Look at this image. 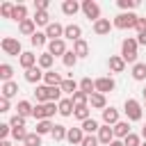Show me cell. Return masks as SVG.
Masks as SVG:
<instances>
[{
    "label": "cell",
    "instance_id": "6da1fadb",
    "mask_svg": "<svg viewBox=\"0 0 146 146\" xmlns=\"http://www.w3.org/2000/svg\"><path fill=\"white\" fill-rule=\"evenodd\" d=\"M137 48H139V43H137L135 36L123 39V43H121V57H123L125 64H132V66L137 64Z\"/></svg>",
    "mask_w": 146,
    "mask_h": 146
},
{
    "label": "cell",
    "instance_id": "7a4b0ae2",
    "mask_svg": "<svg viewBox=\"0 0 146 146\" xmlns=\"http://www.w3.org/2000/svg\"><path fill=\"white\" fill-rule=\"evenodd\" d=\"M137 21H139V16H137L135 11H121L119 16H114L112 25H114L116 30H130V27L137 25Z\"/></svg>",
    "mask_w": 146,
    "mask_h": 146
},
{
    "label": "cell",
    "instance_id": "3957f363",
    "mask_svg": "<svg viewBox=\"0 0 146 146\" xmlns=\"http://www.w3.org/2000/svg\"><path fill=\"white\" fill-rule=\"evenodd\" d=\"M55 112H59V107L55 105V103H43V105H34V112H32V116L36 119V121H48L50 116H55Z\"/></svg>",
    "mask_w": 146,
    "mask_h": 146
},
{
    "label": "cell",
    "instance_id": "277c9868",
    "mask_svg": "<svg viewBox=\"0 0 146 146\" xmlns=\"http://www.w3.org/2000/svg\"><path fill=\"white\" fill-rule=\"evenodd\" d=\"M123 112H125L128 121H141V116H144L141 103H139V100H135V98H128V100H125V105H123Z\"/></svg>",
    "mask_w": 146,
    "mask_h": 146
},
{
    "label": "cell",
    "instance_id": "5b68a950",
    "mask_svg": "<svg viewBox=\"0 0 146 146\" xmlns=\"http://www.w3.org/2000/svg\"><path fill=\"white\" fill-rule=\"evenodd\" d=\"M0 48H2V52H5V55H11V57H21V55H23L21 41H18V39H14V36H5V39L0 41Z\"/></svg>",
    "mask_w": 146,
    "mask_h": 146
},
{
    "label": "cell",
    "instance_id": "8992f818",
    "mask_svg": "<svg viewBox=\"0 0 146 146\" xmlns=\"http://www.w3.org/2000/svg\"><path fill=\"white\" fill-rule=\"evenodd\" d=\"M82 14L89 18V21H100V7H98V2H94V0H84L82 2Z\"/></svg>",
    "mask_w": 146,
    "mask_h": 146
},
{
    "label": "cell",
    "instance_id": "52a82bcc",
    "mask_svg": "<svg viewBox=\"0 0 146 146\" xmlns=\"http://www.w3.org/2000/svg\"><path fill=\"white\" fill-rule=\"evenodd\" d=\"M48 52L52 57H64L68 50H66V41L64 39H57V41H48Z\"/></svg>",
    "mask_w": 146,
    "mask_h": 146
},
{
    "label": "cell",
    "instance_id": "ba28073f",
    "mask_svg": "<svg viewBox=\"0 0 146 146\" xmlns=\"http://www.w3.org/2000/svg\"><path fill=\"white\" fill-rule=\"evenodd\" d=\"M96 137H98V141H100V144H105V146H110V144L116 139V137H114V128H112V125H105V123L100 125V130H98V135H96Z\"/></svg>",
    "mask_w": 146,
    "mask_h": 146
},
{
    "label": "cell",
    "instance_id": "9c48e42d",
    "mask_svg": "<svg viewBox=\"0 0 146 146\" xmlns=\"http://www.w3.org/2000/svg\"><path fill=\"white\" fill-rule=\"evenodd\" d=\"M64 25L62 23H50L48 27H46V36L50 39V41H57V39H64Z\"/></svg>",
    "mask_w": 146,
    "mask_h": 146
},
{
    "label": "cell",
    "instance_id": "30bf717a",
    "mask_svg": "<svg viewBox=\"0 0 146 146\" xmlns=\"http://www.w3.org/2000/svg\"><path fill=\"white\" fill-rule=\"evenodd\" d=\"M18 64L25 68V71H30V68H34L36 64H39V57L34 55V52H30V50H25L21 57H18Z\"/></svg>",
    "mask_w": 146,
    "mask_h": 146
},
{
    "label": "cell",
    "instance_id": "8fae6325",
    "mask_svg": "<svg viewBox=\"0 0 146 146\" xmlns=\"http://www.w3.org/2000/svg\"><path fill=\"white\" fill-rule=\"evenodd\" d=\"M43 75H46V71H43V68H41L39 64H36L34 68H30V71H25V80H27L30 84H36V87H39V82L43 80Z\"/></svg>",
    "mask_w": 146,
    "mask_h": 146
},
{
    "label": "cell",
    "instance_id": "7c38bea8",
    "mask_svg": "<svg viewBox=\"0 0 146 146\" xmlns=\"http://www.w3.org/2000/svg\"><path fill=\"white\" fill-rule=\"evenodd\" d=\"M94 82H96V91H98V94L114 91V87H116V82H114L112 78H107V75H103V78H98V80H94Z\"/></svg>",
    "mask_w": 146,
    "mask_h": 146
},
{
    "label": "cell",
    "instance_id": "4fadbf2b",
    "mask_svg": "<svg viewBox=\"0 0 146 146\" xmlns=\"http://www.w3.org/2000/svg\"><path fill=\"white\" fill-rule=\"evenodd\" d=\"M107 66H110V71H112V73H123V71H125V62H123V57H121V55H110Z\"/></svg>",
    "mask_w": 146,
    "mask_h": 146
},
{
    "label": "cell",
    "instance_id": "5bb4252c",
    "mask_svg": "<svg viewBox=\"0 0 146 146\" xmlns=\"http://www.w3.org/2000/svg\"><path fill=\"white\" fill-rule=\"evenodd\" d=\"M121 119H119V110L116 107H105L103 110V123L105 125H116Z\"/></svg>",
    "mask_w": 146,
    "mask_h": 146
},
{
    "label": "cell",
    "instance_id": "9a60e30c",
    "mask_svg": "<svg viewBox=\"0 0 146 146\" xmlns=\"http://www.w3.org/2000/svg\"><path fill=\"white\" fill-rule=\"evenodd\" d=\"M18 32L25 34V36H34V34H36V23H34V18H25L23 23H18Z\"/></svg>",
    "mask_w": 146,
    "mask_h": 146
},
{
    "label": "cell",
    "instance_id": "2e32d148",
    "mask_svg": "<svg viewBox=\"0 0 146 146\" xmlns=\"http://www.w3.org/2000/svg\"><path fill=\"white\" fill-rule=\"evenodd\" d=\"M64 39H71L73 43H75V41H80V39H82V27H80V25H75V23L66 25V30H64Z\"/></svg>",
    "mask_w": 146,
    "mask_h": 146
},
{
    "label": "cell",
    "instance_id": "e0dca14e",
    "mask_svg": "<svg viewBox=\"0 0 146 146\" xmlns=\"http://www.w3.org/2000/svg\"><path fill=\"white\" fill-rule=\"evenodd\" d=\"M114 25L110 23V18H100V21H96L94 23V32L98 34V36H105V34H110V30H112Z\"/></svg>",
    "mask_w": 146,
    "mask_h": 146
},
{
    "label": "cell",
    "instance_id": "ac0fdd59",
    "mask_svg": "<svg viewBox=\"0 0 146 146\" xmlns=\"http://www.w3.org/2000/svg\"><path fill=\"white\" fill-rule=\"evenodd\" d=\"M62 82H64V78H62L57 71H46L43 84H48V87H62Z\"/></svg>",
    "mask_w": 146,
    "mask_h": 146
},
{
    "label": "cell",
    "instance_id": "d6986e66",
    "mask_svg": "<svg viewBox=\"0 0 146 146\" xmlns=\"http://www.w3.org/2000/svg\"><path fill=\"white\" fill-rule=\"evenodd\" d=\"M112 128H114V137H116V139H121V141L130 135V121H119V123H116V125H112Z\"/></svg>",
    "mask_w": 146,
    "mask_h": 146
},
{
    "label": "cell",
    "instance_id": "ffe728a7",
    "mask_svg": "<svg viewBox=\"0 0 146 146\" xmlns=\"http://www.w3.org/2000/svg\"><path fill=\"white\" fill-rule=\"evenodd\" d=\"M87 135H84V130L82 128H68V135H66V141L68 144H82V139H84Z\"/></svg>",
    "mask_w": 146,
    "mask_h": 146
},
{
    "label": "cell",
    "instance_id": "44dd1931",
    "mask_svg": "<svg viewBox=\"0 0 146 146\" xmlns=\"http://www.w3.org/2000/svg\"><path fill=\"white\" fill-rule=\"evenodd\" d=\"M80 9H82V5L75 2V0H64V2H62V11H64L66 16H75Z\"/></svg>",
    "mask_w": 146,
    "mask_h": 146
},
{
    "label": "cell",
    "instance_id": "7402d4cb",
    "mask_svg": "<svg viewBox=\"0 0 146 146\" xmlns=\"http://www.w3.org/2000/svg\"><path fill=\"white\" fill-rule=\"evenodd\" d=\"M0 91H2V98H14L16 94H18V84L11 80V82H2V87H0Z\"/></svg>",
    "mask_w": 146,
    "mask_h": 146
},
{
    "label": "cell",
    "instance_id": "603a6c76",
    "mask_svg": "<svg viewBox=\"0 0 146 146\" xmlns=\"http://www.w3.org/2000/svg\"><path fill=\"white\" fill-rule=\"evenodd\" d=\"M89 105L94 107V110H105L107 107V100H105V94H91L89 96Z\"/></svg>",
    "mask_w": 146,
    "mask_h": 146
},
{
    "label": "cell",
    "instance_id": "cb8c5ba5",
    "mask_svg": "<svg viewBox=\"0 0 146 146\" xmlns=\"http://www.w3.org/2000/svg\"><path fill=\"white\" fill-rule=\"evenodd\" d=\"M57 107H59V114H62V116H71V114L75 112V105H73L71 98H62V100L57 103Z\"/></svg>",
    "mask_w": 146,
    "mask_h": 146
},
{
    "label": "cell",
    "instance_id": "d4e9b609",
    "mask_svg": "<svg viewBox=\"0 0 146 146\" xmlns=\"http://www.w3.org/2000/svg\"><path fill=\"white\" fill-rule=\"evenodd\" d=\"M73 52L78 55V59H80V57H87V55H89V43H87L84 39L75 41V43H73Z\"/></svg>",
    "mask_w": 146,
    "mask_h": 146
},
{
    "label": "cell",
    "instance_id": "484cf974",
    "mask_svg": "<svg viewBox=\"0 0 146 146\" xmlns=\"http://www.w3.org/2000/svg\"><path fill=\"white\" fill-rule=\"evenodd\" d=\"M52 64H55V57H52L50 52H41V55H39V66H41L43 71H52Z\"/></svg>",
    "mask_w": 146,
    "mask_h": 146
},
{
    "label": "cell",
    "instance_id": "4316f807",
    "mask_svg": "<svg viewBox=\"0 0 146 146\" xmlns=\"http://www.w3.org/2000/svg\"><path fill=\"white\" fill-rule=\"evenodd\" d=\"M62 91H64V94H71V96H73L75 91H80V82H75L73 78H66V80L62 82Z\"/></svg>",
    "mask_w": 146,
    "mask_h": 146
},
{
    "label": "cell",
    "instance_id": "83f0119b",
    "mask_svg": "<svg viewBox=\"0 0 146 146\" xmlns=\"http://www.w3.org/2000/svg\"><path fill=\"white\" fill-rule=\"evenodd\" d=\"M34 98H36V103H39V105L50 103V100H48V84H39V87L34 89Z\"/></svg>",
    "mask_w": 146,
    "mask_h": 146
},
{
    "label": "cell",
    "instance_id": "f1b7e54d",
    "mask_svg": "<svg viewBox=\"0 0 146 146\" xmlns=\"http://www.w3.org/2000/svg\"><path fill=\"white\" fill-rule=\"evenodd\" d=\"M82 130H84V135H94V132H98L100 130V123L96 121V119H87V121H82V125H80Z\"/></svg>",
    "mask_w": 146,
    "mask_h": 146
},
{
    "label": "cell",
    "instance_id": "f546056e",
    "mask_svg": "<svg viewBox=\"0 0 146 146\" xmlns=\"http://www.w3.org/2000/svg\"><path fill=\"white\" fill-rule=\"evenodd\" d=\"M50 135H52V139H55V141H64V139H66V135H68V128H66V125H62V123H55V128H52V132H50Z\"/></svg>",
    "mask_w": 146,
    "mask_h": 146
},
{
    "label": "cell",
    "instance_id": "4dcf8cb0",
    "mask_svg": "<svg viewBox=\"0 0 146 146\" xmlns=\"http://www.w3.org/2000/svg\"><path fill=\"white\" fill-rule=\"evenodd\" d=\"M132 80H137V82L146 80V64H144V62H137V64L132 66Z\"/></svg>",
    "mask_w": 146,
    "mask_h": 146
},
{
    "label": "cell",
    "instance_id": "1f68e13d",
    "mask_svg": "<svg viewBox=\"0 0 146 146\" xmlns=\"http://www.w3.org/2000/svg\"><path fill=\"white\" fill-rule=\"evenodd\" d=\"M80 91H84L87 96L96 94V82H94L91 78H82V80H80Z\"/></svg>",
    "mask_w": 146,
    "mask_h": 146
},
{
    "label": "cell",
    "instance_id": "d6a6232c",
    "mask_svg": "<svg viewBox=\"0 0 146 146\" xmlns=\"http://www.w3.org/2000/svg\"><path fill=\"white\" fill-rule=\"evenodd\" d=\"M32 112H34V107H32L30 100H18V105H16V114H21V116H30Z\"/></svg>",
    "mask_w": 146,
    "mask_h": 146
},
{
    "label": "cell",
    "instance_id": "836d02e7",
    "mask_svg": "<svg viewBox=\"0 0 146 146\" xmlns=\"http://www.w3.org/2000/svg\"><path fill=\"white\" fill-rule=\"evenodd\" d=\"M73 116H75L78 121H87V119H91V107H89V105H80V107H75Z\"/></svg>",
    "mask_w": 146,
    "mask_h": 146
},
{
    "label": "cell",
    "instance_id": "e575fe53",
    "mask_svg": "<svg viewBox=\"0 0 146 146\" xmlns=\"http://www.w3.org/2000/svg\"><path fill=\"white\" fill-rule=\"evenodd\" d=\"M52 128H55V123L48 119V121H36V135H50L52 132Z\"/></svg>",
    "mask_w": 146,
    "mask_h": 146
},
{
    "label": "cell",
    "instance_id": "d590c367",
    "mask_svg": "<svg viewBox=\"0 0 146 146\" xmlns=\"http://www.w3.org/2000/svg\"><path fill=\"white\" fill-rule=\"evenodd\" d=\"M11 75H14V68H11V64H0V80L2 82H11Z\"/></svg>",
    "mask_w": 146,
    "mask_h": 146
},
{
    "label": "cell",
    "instance_id": "8d00e7d4",
    "mask_svg": "<svg viewBox=\"0 0 146 146\" xmlns=\"http://www.w3.org/2000/svg\"><path fill=\"white\" fill-rule=\"evenodd\" d=\"M14 21H18V23H23L25 18H27V7L25 5H16L14 7V16H11Z\"/></svg>",
    "mask_w": 146,
    "mask_h": 146
},
{
    "label": "cell",
    "instance_id": "74e56055",
    "mask_svg": "<svg viewBox=\"0 0 146 146\" xmlns=\"http://www.w3.org/2000/svg\"><path fill=\"white\" fill-rule=\"evenodd\" d=\"M71 100H73L75 107H80V105H89V96H87L84 91H75V94L71 96Z\"/></svg>",
    "mask_w": 146,
    "mask_h": 146
},
{
    "label": "cell",
    "instance_id": "f35d334b",
    "mask_svg": "<svg viewBox=\"0 0 146 146\" xmlns=\"http://www.w3.org/2000/svg\"><path fill=\"white\" fill-rule=\"evenodd\" d=\"M30 43H32V46H36V48L46 46V43H48V36H46V32H36L34 36H30Z\"/></svg>",
    "mask_w": 146,
    "mask_h": 146
},
{
    "label": "cell",
    "instance_id": "ab89813d",
    "mask_svg": "<svg viewBox=\"0 0 146 146\" xmlns=\"http://www.w3.org/2000/svg\"><path fill=\"white\" fill-rule=\"evenodd\" d=\"M34 23L48 27V25H50V16H48V11H36V14H34Z\"/></svg>",
    "mask_w": 146,
    "mask_h": 146
},
{
    "label": "cell",
    "instance_id": "60d3db41",
    "mask_svg": "<svg viewBox=\"0 0 146 146\" xmlns=\"http://www.w3.org/2000/svg\"><path fill=\"white\" fill-rule=\"evenodd\" d=\"M62 62H64V66H66V68H73V66L78 64V55H75L73 50H68V52L62 57Z\"/></svg>",
    "mask_w": 146,
    "mask_h": 146
},
{
    "label": "cell",
    "instance_id": "b9f144b4",
    "mask_svg": "<svg viewBox=\"0 0 146 146\" xmlns=\"http://www.w3.org/2000/svg\"><path fill=\"white\" fill-rule=\"evenodd\" d=\"M14 7H16V5H11V2H2V5H0L2 18H11V16H14Z\"/></svg>",
    "mask_w": 146,
    "mask_h": 146
},
{
    "label": "cell",
    "instance_id": "7bdbcfd3",
    "mask_svg": "<svg viewBox=\"0 0 146 146\" xmlns=\"http://www.w3.org/2000/svg\"><path fill=\"white\" fill-rule=\"evenodd\" d=\"M27 135L30 132H25V128H11V139H16V141H25Z\"/></svg>",
    "mask_w": 146,
    "mask_h": 146
},
{
    "label": "cell",
    "instance_id": "ee69618b",
    "mask_svg": "<svg viewBox=\"0 0 146 146\" xmlns=\"http://www.w3.org/2000/svg\"><path fill=\"white\" fill-rule=\"evenodd\" d=\"M123 146H141V137L135 135V132H130V135L123 139Z\"/></svg>",
    "mask_w": 146,
    "mask_h": 146
},
{
    "label": "cell",
    "instance_id": "f6af8a7d",
    "mask_svg": "<svg viewBox=\"0 0 146 146\" xmlns=\"http://www.w3.org/2000/svg\"><path fill=\"white\" fill-rule=\"evenodd\" d=\"M23 144H25V146H41V135L30 132V135H27V139H25Z\"/></svg>",
    "mask_w": 146,
    "mask_h": 146
},
{
    "label": "cell",
    "instance_id": "bcb514c9",
    "mask_svg": "<svg viewBox=\"0 0 146 146\" xmlns=\"http://www.w3.org/2000/svg\"><path fill=\"white\" fill-rule=\"evenodd\" d=\"M116 5H119V9H123V11H132V9L137 7V0H119Z\"/></svg>",
    "mask_w": 146,
    "mask_h": 146
},
{
    "label": "cell",
    "instance_id": "7dc6e473",
    "mask_svg": "<svg viewBox=\"0 0 146 146\" xmlns=\"http://www.w3.org/2000/svg\"><path fill=\"white\" fill-rule=\"evenodd\" d=\"M9 125H11V128H25V116L14 114V116L9 119Z\"/></svg>",
    "mask_w": 146,
    "mask_h": 146
},
{
    "label": "cell",
    "instance_id": "c3c4849f",
    "mask_svg": "<svg viewBox=\"0 0 146 146\" xmlns=\"http://www.w3.org/2000/svg\"><path fill=\"white\" fill-rule=\"evenodd\" d=\"M9 135H11V125H9V123H0V141L7 139Z\"/></svg>",
    "mask_w": 146,
    "mask_h": 146
},
{
    "label": "cell",
    "instance_id": "681fc988",
    "mask_svg": "<svg viewBox=\"0 0 146 146\" xmlns=\"http://www.w3.org/2000/svg\"><path fill=\"white\" fill-rule=\"evenodd\" d=\"M100 141H98V137H94V135H87L84 139H82V144L80 146H98Z\"/></svg>",
    "mask_w": 146,
    "mask_h": 146
},
{
    "label": "cell",
    "instance_id": "f907efd6",
    "mask_svg": "<svg viewBox=\"0 0 146 146\" xmlns=\"http://www.w3.org/2000/svg\"><path fill=\"white\" fill-rule=\"evenodd\" d=\"M48 5H50L48 0H36V2H34V9H36V11H48Z\"/></svg>",
    "mask_w": 146,
    "mask_h": 146
},
{
    "label": "cell",
    "instance_id": "816d5d0a",
    "mask_svg": "<svg viewBox=\"0 0 146 146\" xmlns=\"http://www.w3.org/2000/svg\"><path fill=\"white\" fill-rule=\"evenodd\" d=\"M135 30H137V34H144V32H146V18H141V16H139V21H137Z\"/></svg>",
    "mask_w": 146,
    "mask_h": 146
},
{
    "label": "cell",
    "instance_id": "f5cc1de1",
    "mask_svg": "<svg viewBox=\"0 0 146 146\" xmlns=\"http://www.w3.org/2000/svg\"><path fill=\"white\" fill-rule=\"evenodd\" d=\"M0 112H9V100L7 98H0Z\"/></svg>",
    "mask_w": 146,
    "mask_h": 146
},
{
    "label": "cell",
    "instance_id": "db71d44e",
    "mask_svg": "<svg viewBox=\"0 0 146 146\" xmlns=\"http://www.w3.org/2000/svg\"><path fill=\"white\" fill-rule=\"evenodd\" d=\"M137 43L139 46H146V32L144 34H137Z\"/></svg>",
    "mask_w": 146,
    "mask_h": 146
},
{
    "label": "cell",
    "instance_id": "11a10c76",
    "mask_svg": "<svg viewBox=\"0 0 146 146\" xmlns=\"http://www.w3.org/2000/svg\"><path fill=\"white\" fill-rule=\"evenodd\" d=\"M110 146H123V141H121V139H114V141H112Z\"/></svg>",
    "mask_w": 146,
    "mask_h": 146
},
{
    "label": "cell",
    "instance_id": "9f6ffc18",
    "mask_svg": "<svg viewBox=\"0 0 146 146\" xmlns=\"http://www.w3.org/2000/svg\"><path fill=\"white\" fill-rule=\"evenodd\" d=\"M0 146H11V141H9V139H2V141H0Z\"/></svg>",
    "mask_w": 146,
    "mask_h": 146
},
{
    "label": "cell",
    "instance_id": "6f0895ef",
    "mask_svg": "<svg viewBox=\"0 0 146 146\" xmlns=\"http://www.w3.org/2000/svg\"><path fill=\"white\" fill-rule=\"evenodd\" d=\"M141 137L146 139V123H144V128H141Z\"/></svg>",
    "mask_w": 146,
    "mask_h": 146
},
{
    "label": "cell",
    "instance_id": "680465c9",
    "mask_svg": "<svg viewBox=\"0 0 146 146\" xmlns=\"http://www.w3.org/2000/svg\"><path fill=\"white\" fill-rule=\"evenodd\" d=\"M141 94H144V100H146V87H144V89H141Z\"/></svg>",
    "mask_w": 146,
    "mask_h": 146
},
{
    "label": "cell",
    "instance_id": "91938a15",
    "mask_svg": "<svg viewBox=\"0 0 146 146\" xmlns=\"http://www.w3.org/2000/svg\"><path fill=\"white\" fill-rule=\"evenodd\" d=\"M141 146H146V141H144V144H141Z\"/></svg>",
    "mask_w": 146,
    "mask_h": 146
}]
</instances>
